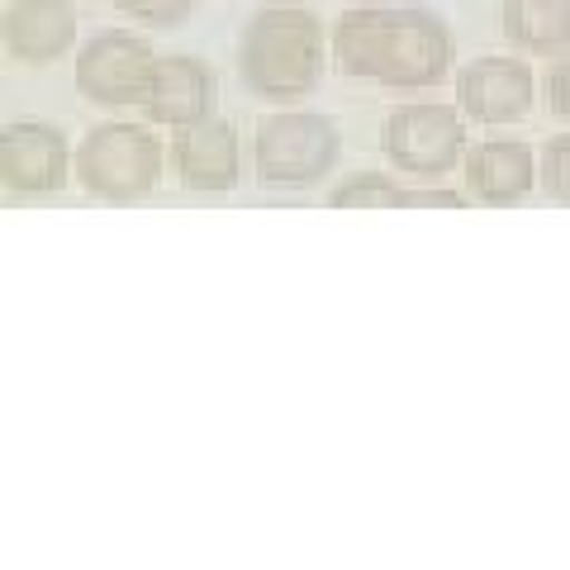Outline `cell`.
<instances>
[{
	"label": "cell",
	"mask_w": 570,
	"mask_h": 570,
	"mask_svg": "<svg viewBox=\"0 0 570 570\" xmlns=\"http://www.w3.org/2000/svg\"><path fill=\"white\" fill-rule=\"evenodd\" d=\"M163 167V148L153 134L134 129V124H105L77 153V171L105 200H134L157 181Z\"/></svg>",
	"instance_id": "3"
},
{
	"label": "cell",
	"mask_w": 570,
	"mask_h": 570,
	"mask_svg": "<svg viewBox=\"0 0 570 570\" xmlns=\"http://www.w3.org/2000/svg\"><path fill=\"white\" fill-rule=\"evenodd\" d=\"M324 33L305 10H262L243 39V77L266 100H295L318 81Z\"/></svg>",
	"instance_id": "2"
},
{
	"label": "cell",
	"mask_w": 570,
	"mask_h": 570,
	"mask_svg": "<svg viewBox=\"0 0 570 570\" xmlns=\"http://www.w3.org/2000/svg\"><path fill=\"white\" fill-rule=\"evenodd\" d=\"M542 176H547V190L570 205V138H557L547 148V171Z\"/></svg>",
	"instance_id": "16"
},
{
	"label": "cell",
	"mask_w": 570,
	"mask_h": 570,
	"mask_svg": "<svg viewBox=\"0 0 570 570\" xmlns=\"http://www.w3.org/2000/svg\"><path fill=\"white\" fill-rule=\"evenodd\" d=\"M337 134L318 115H276L257 134V171L272 186H309L333 167Z\"/></svg>",
	"instance_id": "4"
},
{
	"label": "cell",
	"mask_w": 570,
	"mask_h": 570,
	"mask_svg": "<svg viewBox=\"0 0 570 570\" xmlns=\"http://www.w3.org/2000/svg\"><path fill=\"white\" fill-rule=\"evenodd\" d=\"M0 171H6L10 190H24V195L58 190L67 176L62 134H52L48 124H10L0 134Z\"/></svg>",
	"instance_id": "7"
},
{
	"label": "cell",
	"mask_w": 570,
	"mask_h": 570,
	"mask_svg": "<svg viewBox=\"0 0 570 570\" xmlns=\"http://www.w3.org/2000/svg\"><path fill=\"white\" fill-rule=\"evenodd\" d=\"M509 33L538 52L561 48L570 39V0H509Z\"/></svg>",
	"instance_id": "13"
},
{
	"label": "cell",
	"mask_w": 570,
	"mask_h": 570,
	"mask_svg": "<svg viewBox=\"0 0 570 570\" xmlns=\"http://www.w3.org/2000/svg\"><path fill=\"white\" fill-rule=\"evenodd\" d=\"M77 33L71 0H20L6 14V43L20 62H52Z\"/></svg>",
	"instance_id": "11"
},
{
	"label": "cell",
	"mask_w": 570,
	"mask_h": 570,
	"mask_svg": "<svg viewBox=\"0 0 570 570\" xmlns=\"http://www.w3.org/2000/svg\"><path fill=\"white\" fill-rule=\"evenodd\" d=\"M148 115L157 124H171V129H190L200 124L214 105V77L195 62V58H167L157 62L153 86H148Z\"/></svg>",
	"instance_id": "9"
},
{
	"label": "cell",
	"mask_w": 570,
	"mask_h": 570,
	"mask_svg": "<svg viewBox=\"0 0 570 570\" xmlns=\"http://www.w3.org/2000/svg\"><path fill=\"white\" fill-rule=\"evenodd\" d=\"M176 167L181 181L195 190H228L238 181V138L224 119H200L190 124L176 142Z\"/></svg>",
	"instance_id": "10"
},
{
	"label": "cell",
	"mask_w": 570,
	"mask_h": 570,
	"mask_svg": "<svg viewBox=\"0 0 570 570\" xmlns=\"http://www.w3.org/2000/svg\"><path fill=\"white\" fill-rule=\"evenodd\" d=\"M400 200H404V190L390 186L385 176H362V181L333 190V205L337 209H395Z\"/></svg>",
	"instance_id": "14"
},
{
	"label": "cell",
	"mask_w": 570,
	"mask_h": 570,
	"mask_svg": "<svg viewBox=\"0 0 570 570\" xmlns=\"http://www.w3.org/2000/svg\"><path fill=\"white\" fill-rule=\"evenodd\" d=\"M153 71L157 62L148 43H138L134 33H100V39L81 48L77 86L100 105H134V100H148Z\"/></svg>",
	"instance_id": "5"
},
{
	"label": "cell",
	"mask_w": 570,
	"mask_h": 570,
	"mask_svg": "<svg viewBox=\"0 0 570 570\" xmlns=\"http://www.w3.org/2000/svg\"><path fill=\"white\" fill-rule=\"evenodd\" d=\"M124 14H134V20H148V24H181L195 0H115Z\"/></svg>",
	"instance_id": "15"
},
{
	"label": "cell",
	"mask_w": 570,
	"mask_h": 570,
	"mask_svg": "<svg viewBox=\"0 0 570 570\" xmlns=\"http://www.w3.org/2000/svg\"><path fill=\"white\" fill-rule=\"evenodd\" d=\"M532 105V71L509 58H485L461 77V110L480 124L523 119Z\"/></svg>",
	"instance_id": "8"
},
{
	"label": "cell",
	"mask_w": 570,
	"mask_h": 570,
	"mask_svg": "<svg viewBox=\"0 0 570 570\" xmlns=\"http://www.w3.org/2000/svg\"><path fill=\"white\" fill-rule=\"evenodd\" d=\"M547 100H551V110L570 119V52H566L557 67H551V77H547Z\"/></svg>",
	"instance_id": "17"
},
{
	"label": "cell",
	"mask_w": 570,
	"mask_h": 570,
	"mask_svg": "<svg viewBox=\"0 0 570 570\" xmlns=\"http://www.w3.org/2000/svg\"><path fill=\"white\" fill-rule=\"evenodd\" d=\"M461 119L442 105H404L385 124V153L414 176L448 171L461 157Z\"/></svg>",
	"instance_id": "6"
},
{
	"label": "cell",
	"mask_w": 570,
	"mask_h": 570,
	"mask_svg": "<svg viewBox=\"0 0 570 570\" xmlns=\"http://www.w3.org/2000/svg\"><path fill=\"white\" fill-rule=\"evenodd\" d=\"M333 58L352 77H376L385 86H433L452 62V43L428 14L356 10L333 29Z\"/></svg>",
	"instance_id": "1"
},
{
	"label": "cell",
	"mask_w": 570,
	"mask_h": 570,
	"mask_svg": "<svg viewBox=\"0 0 570 570\" xmlns=\"http://www.w3.org/2000/svg\"><path fill=\"white\" fill-rule=\"evenodd\" d=\"M466 181L480 200H519V195L532 186V157L523 142H485L466 157Z\"/></svg>",
	"instance_id": "12"
}]
</instances>
